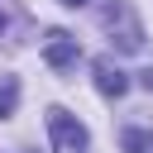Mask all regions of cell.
<instances>
[{"instance_id": "obj_1", "label": "cell", "mask_w": 153, "mask_h": 153, "mask_svg": "<svg viewBox=\"0 0 153 153\" xmlns=\"http://www.w3.org/2000/svg\"><path fill=\"white\" fill-rule=\"evenodd\" d=\"M48 139H53V153H86V143H91L86 124L76 115H67L62 105L48 110Z\"/></svg>"}, {"instance_id": "obj_2", "label": "cell", "mask_w": 153, "mask_h": 153, "mask_svg": "<svg viewBox=\"0 0 153 153\" xmlns=\"http://www.w3.org/2000/svg\"><path fill=\"white\" fill-rule=\"evenodd\" d=\"M100 24H105L110 33L120 29V48H124V53H139V48H143V29H139V19L129 14V5L110 0V5L100 10Z\"/></svg>"}, {"instance_id": "obj_3", "label": "cell", "mask_w": 153, "mask_h": 153, "mask_svg": "<svg viewBox=\"0 0 153 153\" xmlns=\"http://www.w3.org/2000/svg\"><path fill=\"white\" fill-rule=\"evenodd\" d=\"M76 57H81L76 33H67V29H48V38H43V62H48L53 72H67V67H76Z\"/></svg>"}, {"instance_id": "obj_4", "label": "cell", "mask_w": 153, "mask_h": 153, "mask_svg": "<svg viewBox=\"0 0 153 153\" xmlns=\"http://www.w3.org/2000/svg\"><path fill=\"white\" fill-rule=\"evenodd\" d=\"M96 91H100V96H110V100H120V96L129 91V76H124L110 57H96Z\"/></svg>"}, {"instance_id": "obj_5", "label": "cell", "mask_w": 153, "mask_h": 153, "mask_svg": "<svg viewBox=\"0 0 153 153\" xmlns=\"http://www.w3.org/2000/svg\"><path fill=\"white\" fill-rule=\"evenodd\" d=\"M14 105H19V81L14 76H0V120L14 115Z\"/></svg>"}, {"instance_id": "obj_6", "label": "cell", "mask_w": 153, "mask_h": 153, "mask_svg": "<svg viewBox=\"0 0 153 153\" xmlns=\"http://www.w3.org/2000/svg\"><path fill=\"white\" fill-rule=\"evenodd\" d=\"M148 148H153V134L148 129H129L124 134V153H148Z\"/></svg>"}, {"instance_id": "obj_7", "label": "cell", "mask_w": 153, "mask_h": 153, "mask_svg": "<svg viewBox=\"0 0 153 153\" xmlns=\"http://www.w3.org/2000/svg\"><path fill=\"white\" fill-rule=\"evenodd\" d=\"M10 19H14V10H10V0H0V38L10 33Z\"/></svg>"}, {"instance_id": "obj_8", "label": "cell", "mask_w": 153, "mask_h": 153, "mask_svg": "<svg viewBox=\"0 0 153 153\" xmlns=\"http://www.w3.org/2000/svg\"><path fill=\"white\" fill-rule=\"evenodd\" d=\"M139 86H143V91H153V67H148V72H139Z\"/></svg>"}, {"instance_id": "obj_9", "label": "cell", "mask_w": 153, "mask_h": 153, "mask_svg": "<svg viewBox=\"0 0 153 153\" xmlns=\"http://www.w3.org/2000/svg\"><path fill=\"white\" fill-rule=\"evenodd\" d=\"M62 5H72V10H76V5H86V0H62Z\"/></svg>"}]
</instances>
